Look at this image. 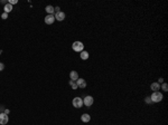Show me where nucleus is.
<instances>
[{
	"label": "nucleus",
	"instance_id": "f257e3e1",
	"mask_svg": "<svg viewBox=\"0 0 168 125\" xmlns=\"http://www.w3.org/2000/svg\"><path fill=\"white\" fill-rule=\"evenodd\" d=\"M150 98H151L152 103H159V102H162V101L164 96H162V94L158 90V92H154L152 95L150 96Z\"/></svg>",
	"mask_w": 168,
	"mask_h": 125
},
{
	"label": "nucleus",
	"instance_id": "f03ea898",
	"mask_svg": "<svg viewBox=\"0 0 168 125\" xmlns=\"http://www.w3.org/2000/svg\"><path fill=\"white\" fill-rule=\"evenodd\" d=\"M72 48L74 51H78V53H81L83 51L84 49V45L82 42H73V45H72Z\"/></svg>",
	"mask_w": 168,
	"mask_h": 125
},
{
	"label": "nucleus",
	"instance_id": "7ed1b4c3",
	"mask_svg": "<svg viewBox=\"0 0 168 125\" xmlns=\"http://www.w3.org/2000/svg\"><path fill=\"white\" fill-rule=\"evenodd\" d=\"M73 106H74L75 108H81L82 106H83V100H82L81 97H75L73 102H72Z\"/></svg>",
	"mask_w": 168,
	"mask_h": 125
},
{
	"label": "nucleus",
	"instance_id": "20e7f679",
	"mask_svg": "<svg viewBox=\"0 0 168 125\" xmlns=\"http://www.w3.org/2000/svg\"><path fill=\"white\" fill-rule=\"evenodd\" d=\"M93 102H94L93 97H92V96H86L83 100V105H85L86 107H90V106H92Z\"/></svg>",
	"mask_w": 168,
	"mask_h": 125
},
{
	"label": "nucleus",
	"instance_id": "39448f33",
	"mask_svg": "<svg viewBox=\"0 0 168 125\" xmlns=\"http://www.w3.org/2000/svg\"><path fill=\"white\" fill-rule=\"evenodd\" d=\"M9 121V117L5 113H0V125H6Z\"/></svg>",
	"mask_w": 168,
	"mask_h": 125
},
{
	"label": "nucleus",
	"instance_id": "423d86ee",
	"mask_svg": "<svg viewBox=\"0 0 168 125\" xmlns=\"http://www.w3.org/2000/svg\"><path fill=\"white\" fill-rule=\"evenodd\" d=\"M55 21V16L54 15H47L45 17V24L46 25H52Z\"/></svg>",
	"mask_w": 168,
	"mask_h": 125
},
{
	"label": "nucleus",
	"instance_id": "0eeeda50",
	"mask_svg": "<svg viewBox=\"0 0 168 125\" xmlns=\"http://www.w3.org/2000/svg\"><path fill=\"white\" fill-rule=\"evenodd\" d=\"M76 85H78V87H80V88H85V87H86V82H85V79H83V78H78V79L76 80Z\"/></svg>",
	"mask_w": 168,
	"mask_h": 125
},
{
	"label": "nucleus",
	"instance_id": "6e6552de",
	"mask_svg": "<svg viewBox=\"0 0 168 125\" xmlns=\"http://www.w3.org/2000/svg\"><path fill=\"white\" fill-rule=\"evenodd\" d=\"M55 19L58 20V21H63L65 19V13L63 11H59V12L55 13Z\"/></svg>",
	"mask_w": 168,
	"mask_h": 125
},
{
	"label": "nucleus",
	"instance_id": "1a4fd4ad",
	"mask_svg": "<svg viewBox=\"0 0 168 125\" xmlns=\"http://www.w3.org/2000/svg\"><path fill=\"white\" fill-rule=\"evenodd\" d=\"M70 78H71V80H74V82H76V80H78V78H80V77H78V71H72L71 73H70Z\"/></svg>",
	"mask_w": 168,
	"mask_h": 125
},
{
	"label": "nucleus",
	"instance_id": "9d476101",
	"mask_svg": "<svg viewBox=\"0 0 168 125\" xmlns=\"http://www.w3.org/2000/svg\"><path fill=\"white\" fill-rule=\"evenodd\" d=\"M150 89H151L152 92H158V90L160 89V84H158V83H152L151 85H150Z\"/></svg>",
	"mask_w": 168,
	"mask_h": 125
},
{
	"label": "nucleus",
	"instance_id": "9b49d317",
	"mask_svg": "<svg viewBox=\"0 0 168 125\" xmlns=\"http://www.w3.org/2000/svg\"><path fill=\"white\" fill-rule=\"evenodd\" d=\"M81 119H82V122L87 123V122H90V121H91V116L85 113V114H83V115L81 116Z\"/></svg>",
	"mask_w": 168,
	"mask_h": 125
},
{
	"label": "nucleus",
	"instance_id": "f8f14e48",
	"mask_svg": "<svg viewBox=\"0 0 168 125\" xmlns=\"http://www.w3.org/2000/svg\"><path fill=\"white\" fill-rule=\"evenodd\" d=\"M45 10L48 15H54V12H55V9H54V7L53 6H47L45 8Z\"/></svg>",
	"mask_w": 168,
	"mask_h": 125
},
{
	"label": "nucleus",
	"instance_id": "ddd939ff",
	"mask_svg": "<svg viewBox=\"0 0 168 125\" xmlns=\"http://www.w3.org/2000/svg\"><path fill=\"white\" fill-rule=\"evenodd\" d=\"M5 12L6 13H9V12H11L13 11V6L10 5V3H7V5H5Z\"/></svg>",
	"mask_w": 168,
	"mask_h": 125
},
{
	"label": "nucleus",
	"instance_id": "4468645a",
	"mask_svg": "<svg viewBox=\"0 0 168 125\" xmlns=\"http://www.w3.org/2000/svg\"><path fill=\"white\" fill-rule=\"evenodd\" d=\"M80 56H81V59H83V60H86L87 58H89V53L87 51H85V50H83V51H81V54H80Z\"/></svg>",
	"mask_w": 168,
	"mask_h": 125
},
{
	"label": "nucleus",
	"instance_id": "2eb2a0df",
	"mask_svg": "<svg viewBox=\"0 0 168 125\" xmlns=\"http://www.w3.org/2000/svg\"><path fill=\"white\" fill-rule=\"evenodd\" d=\"M70 85L72 86L73 89H78V85H76V82H74V80H70Z\"/></svg>",
	"mask_w": 168,
	"mask_h": 125
},
{
	"label": "nucleus",
	"instance_id": "dca6fc26",
	"mask_svg": "<svg viewBox=\"0 0 168 125\" xmlns=\"http://www.w3.org/2000/svg\"><path fill=\"white\" fill-rule=\"evenodd\" d=\"M162 89L164 90V92H167V90H168V85L166 83H162Z\"/></svg>",
	"mask_w": 168,
	"mask_h": 125
},
{
	"label": "nucleus",
	"instance_id": "f3484780",
	"mask_svg": "<svg viewBox=\"0 0 168 125\" xmlns=\"http://www.w3.org/2000/svg\"><path fill=\"white\" fill-rule=\"evenodd\" d=\"M145 102L147 103V104H151V98H150V96H148V97H146L145 98Z\"/></svg>",
	"mask_w": 168,
	"mask_h": 125
},
{
	"label": "nucleus",
	"instance_id": "a211bd4d",
	"mask_svg": "<svg viewBox=\"0 0 168 125\" xmlns=\"http://www.w3.org/2000/svg\"><path fill=\"white\" fill-rule=\"evenodd\" d=\"M1 18H2L3 20H5V19H7V18H8V13H6V12H3L2 15H1Z\"/></svg>",
	"mask_w": 168,
	"mask_h": 125
},
{
	"label": "nucleus",
	"instance_id": "6ab92c4d",
	"mask_svg": "<svg viewBox=\"0 0 168 125\" xmlns=\"http://www.w3.org/2000/svg\"><path fill=\"white\" fill-rule=\"evenodd\" d=\"M17 2H18V1H17V0H9V2H8V3H10V5H11V6H13V5H16Z\"/></svg>",
	"mask_w": 168,
	"mask_h": 125
},
{
	"label": "nucleus",
	"instance_id": "aec40b11",
	"mask_svg": "<svg viewBox=\"0 0 168 125\" xmlns=\"http://www.w3.org/2000/svg\"><path fill=\"white\" fill-rule=\"evenodd\" d=\"M157 83H158V84H162V83H164V78H162V77H160V78L158 79V82H157Z\"/></svg>",
	"mask_w": 168,
	"mask_h": 125
},
{
	"label": "nucleus",
	"instance_id": "412c9836",
	"mask_svg": "<svg viewBox=\"0 0 168 125\" xmlns=\"http://www.w3.org/2000/svg\"><path fill=\"white\" fill-rule=\"evenodd\" d=\"M3 68H5V65H3L2 63H0V71H3Z\"/></svg>",
	"mask_w": 168,
	"mask_h": 125
},
{
	"label": "nucleus",
	"instance_id": "4be33fe9",
	"mask_svg": "<svg viewBox=\"0 0 168 125\" xmlns=\"http://www.w3.org/2000/svg\"><path fill=\"white\" fill-rule=\"evenodd\" d=\"M54 9H55V13L56 12H59V7H55Z\"/></svg>",
	"mask_w": 168,
	"mask_h": 125
},
{
	"label": "nucleus",
	"instance_id": "5701e85b",
	"mask_svg": "<svg viewBox=\"0 0 168 125\" xmlns=\"http://www.w3.org/2000/svg\"><path fill=\"white\" fill-rule=\"evenodd\" d=\"M9 113H10V111H9V109H5V114H7V115H8Z\"/></svg>",
	"mask_w": 168,
	"mask_h": 125
},
{
	"label": "nucleus",
	"instance_id": "b1692460",
	"mask_svg": "<svg viewBox=\"0 0 168 125\" xmlns=\"http://www.w3.org/2000/svg\"><path fill=\"white\" fill-rule=\"evenodd\" d=\"M0 2H1V3H5V5H7V2H6V0H1V1H0Z\"/></svg>",
	"mask_w": 168,
	"mask_h": 125
},
{
	"label": "nucleus",
	"instance_id": "393cba45",
	"mask_svg": "<svg viewBox=\"0 0 168 125\" xmlns=\"http://www.w3.org/2000/svg\"><path fill=\"white\" fill-rule=\"evenodd\" d=\"M0 54H1V50H0Z\"/></svg>",
	"mask_w": 168,
	"mask_h": 125
}]
</instances>
